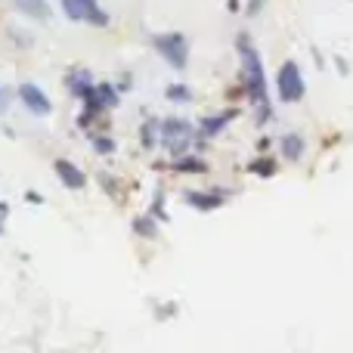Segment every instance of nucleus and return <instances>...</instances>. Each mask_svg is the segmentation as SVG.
<instances>
[{"instance_id": "f257e3e1", "label": "nucleus", "mask_w": 353, "mask_h": 353, "mask_svg": "<svg viewBox=\"0 0 353 353\" xmlns=\"http://www.w3.org/2000/svg\"><path fill=\"white\" fill-rule=\"evenodd\" d=\"M239 53H242V74H245V87H248L251 103L257 105V115L267 121L270 118V99H267V78H263V62L261 53L251 47L248 37H239Z\"/></svg>"}, {"instance_id": "f03ea898", "label": "nucleus", "mask_w": 353, "mask_h": 353, "mask_svg": "<svg viewBox=\"0 0 353 353\" xmlns=\"http://www.w3.org/2000/svg\"><path fill=\"white\" fill-rule=\"evenodd\" d=\"M279 97L282 103H298V99H304V78H301V68L298 62L288 59L285 65L279 68Z\"/></svg>"}, {"instance_id": "7ed1b4c3", "label": "nucleus", "mask_w": 353, "mask_h": 353, "mask_svg": "<svg viewBox=\"0 0 353 353\" xmlns=\"http://www.w3.org/2000/svg\"><path fill=\"white\" fill-rule=\"evenodd\" d=\"M62 12L74 22H90V25H109V16L99 10L97 0H62Z\"/></svg>"}, {"instance_id": "20e7f679", "label": "nucleus", "mask_w": 353, "mask_h": 353, "mask_svg": "<svg viewBox=\"0 0 353 353\" xmlns=\"http://www.w3.org/2000/svg\"><path fill=\"white\" fill-rule=\"evenodd\" d=\"M155 50H159V53L165 56L174 68L186 65V56L189 53H186V37H183V34H159V37H155Z\"/></svg>"}, {"instance_id": "39448f33", "label": "nucleus", "mask_w": 353, "mask_h": 353, "mask_svg": "<svg viewBox=\"0 0 353 353\" xmlns=\"http://www.w3.org/2000/svg\"><path fill=\"white\" fill-rule=\"evenodd\" d=\"M19 99L25 103V109H28L31 115H50V112H53L50 97L37 84H22V87H19Z\"/></svg>"}, {"instance_id": "423d86ee", "label": "nucleus", "mask_w": 353, "mask_h": 353, "mask_svg": "<svg viewBox=\"0 0 353 353\" xmlns=\"http://www.w3.org/2000/svg\"><path fill=\"white\" fill-rule=\"evenodd\" d=\"M56 176H59L62 186H68V189H81V186L87 183V180H84V174H81L78 168H74L72 161H65V159L56 161Z\"/></svg>"}, {"instance_id": "0eeeda50", "label": "nucleus", "mask_w": 353, "mask_h": 353, "mask_svg": "<svg viewBox=\"0 0 353 353\" xmlns=\"http://www.w3.org/2000/svg\"><path fill=\"white\" fill-rule=\"evenodd\" d=\"M282 152H285V159H288V161H298V159H301V152H304V140H301L298 134L282 137Z\"/></svg>"}, {"instance_id": "6e6552de", "label": "nucleus", "mask_w": 353, "mask_h": 353, "mask_svg": "<svg viewBox=\"0 0 353 353\" xmlns=\"http://www.w3.org/2000/svg\"><path fill=\"white\" fill-rule=\"evenodd\" d=\"M16 6L25 12V16H34V19H47L50 10L43 0H16Z\"/></svg>"}, {"instance_id": "1a4fd4ad", "label": "nucleus", "mask_w": 353, "mask_h": 353, "mask_svg": "<svg viewBox=\"0 0 353 353\" xmlns=\"http://www.w3.org/2000/svg\"><path fill=\"white\" fill-rule=\"evenodd\" d=\"M68 84H72V93H74V97H81V99H84L87 93L93 90V81H90V74H87V72L72 74V78H68Z\"/></svg>"}, {"instance_id": "9d476101", "label": "nucleus", "mask_w": 353, "mask_h": 353, "mask_svg": "<svg viewBox=\"0 0 353 353\" xmlns=\"http://www.w3.org/2000/svg\"><path fill=\"white\" fill-rule=\"evenodd\" d=\"M226 121H230V115H220V118H214V121H211V118H208V121H205V128H201V137H214L220 128H223Z\"/></svg>"}, {"instance_id": "9b49d317", "label": "nucleus", "mask_w": 353, "mask_h": 353, "mask_svg": "<svg viewBox=\"0 0 353 353\" xmlns=\"http://www.w3.org/2000/svg\"><path fill=\"white\" fill-rule=\"evenodd\" d=\"M171 99H189V90H183V87L176 84L174 90H171Z\"/></svg>"}, {"instance_id": "f8f14e48", "label": "nucleus", "mask_w": 353, "mask_h": 353, "mask_svg": "<svg viewBox=\"0 0 353 353\" xmlns=\"http://www.w3.org/2000/svg\"><path fill=\"white\" fill-rule=\"evenodd\" d=\"M93 146H97V152H112V143L109 140H97Z\"/></svg>"}, {"instance_id": "ddd939ff", "label": "nucleus", "mask_w": 353, "mask_h": 353, "mask_svg": "<svg viewBox=\"0 0 353 353\" xmlns=\"http://www.w3.org/2000/svg\"><path fill=\"white\" fill-rule=\"evenodd\" d=\"M6 211H10V208H6V201H0V220L6 217Z\"/></svg>"}, {"instance_id": "4468645a", "label": "nucleus", "mask_w": 353, "mask_h": 353, "mask_svg": "<svg viewBox=\"0 0 353 353\" xmlns=\"http://www.w3.org/2000/svg\"><path fill=\"white\" fill-rule=\"evenodd\" d=\"M0 232H3V223H0Z\"/></svg>"}]
</instances>
